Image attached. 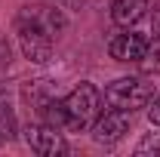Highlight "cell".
<instances>
[{
	"label": "cell",
	"instance_id": "6da1fadb",
	"mask_svg": "<svg viewBox=\"0 0 160 157\" xmlns=\"http://www.w3.org/2000/svg\"><path fill=\"white\" fill-rule=\"evenodd\" d=\"M62 102H65V129L83 133V129H89L96 123V117H99L102 93L92 83H80L77 89H71Z\"/></svg>",
	"mask_w": 160,
	"mask_h": 157
},
{
	"label": "cell",
	"instance_id": "7a4b0ae2",
	"mask_svg": "<svg viewBox=\"0 0 160 157\" xmlns=\"http://www.w3.org/2000/svg\"><path fill=\"white\" fill-rule=\"evenodd\" d=\"M151 93H154V86L145 83L142 77H120V80H114V83L105 86L102 102H105V108L136 111V108H142V105L151 102Z\"/></svg>",
	"mask_w": 160,
	"mask_h": 157
},
{
	"label": "cell",
	"instance_id": "3957f363",
	"mask_svg": "<svg viewBox=\"0 0 160 157\" xmlns=\"http://www.w3.org/2000/svg\"><path fill=\"white\" fill-rule=\"evenodd\" d=\"M16 28H19V43H22V53H25L28 62L46 65V62L52 59V34H46L37 22H31L25 13H19Z\"/></svg>",
	"mask_w": 160,
	"mask_h": 157
},
{
	"label": "cell",
	"instance_id": "277c9868",
	"mask_svg": "<svg viewBox=\"0 0 160 157\" xmlns=\"http://www.w3.org/2000/svg\"><path fill=\"white\" fill-rule=\"evenodd\" d=\"M25 142L31 145V151H37L40 157H59L68 151V142L62 139L59 126H49V123H34L25 129Z\"/></svg>",
	"mask_w": 160,
	"mask_h": 157
},
{
	"label": "cell",
	"instance_id": "5b68a950",
	"mask_svg": "<svg viewBox=\"0 0 160 157\" xmlns=\"http://www.w3.org/2000/svg\"><path fill=\"white\" fill-rule=\"evenodd\" d=\"M129 120H132V111H117V108H108L102 117H96L92 123V139L99 145H111V142H120L123 133L129 129Z\"/></svg>",
	"mask_w": 160,
	"mask_h": 157
},
{
	"label": "cell",
	"instance_id": "8992f818",
	"mask_svg": "<svg viewBox=\"0 0 160 157\" xmlns=\"http://www.w3.org/2000/svg\"><path fill=\"white\" fill-rule=\"evenodd\" d=\"M145 49H148V40L136 34V31H123V34H114L111 43H108V53H111V59L117 62H139L145 56Z\"/></svg>",
	"mask_w": 160,
	"mask_h": 157
},
{
	"label": "cell",
	"instance_id": "52a82bcc",
	"mask_svg": "<svg viewBox=\"0 0 160 157\" xmlns=\"http://www.w3.org/2000/svg\"><path fill=\"white\" fill-rule=\"evenodd\" d=\"M22 13H25L31 22H37L46 34H59V31H65V25H68L65 13H62L59 6H49V3H34V6H25Z\"/></svg>",
	"mask_w": 160,
	"mask_h": 157
},
{
	"label": "cell",
	"instance_id": "ba28073f",
	"mask_svg": "<svg viewBox=\"0 0 160 157\" xmlns=\"http://www.w3.org/2000/svg\"><path fill=\"white\" fill-rule=\"evenodd\" d=\"M139 68L145 74H157L160 71V0L151 9V40H148V49L139 59Z\"/></svg>",
	"mask_w": 160,
	"mask_h": 157
},
{
	"label": "cell",
	"instance_id": "9c48e42d",
	"mask_svg": "<svg viewBox=\"0 0 160 157\" xmlns=\"http://www.w3.org/2000/svg\"><path fill=\"white\" fill-rule=\"evenodd\" d=\"M145 9H148V0H114L111 3V19L120 28H129L145 16Z\"/></svg>",
	"mask_w": 160,
	"mask_h": 157
},
{
	"label": "cell",
	"instance_id": "30bf717a",
	"mask_svg": "<svg viewBox=\"0 0 160 157\" xmlns=\"http://www.w3.org/2000/svg\"><path fill=\"white\" fill-rule=\"evenodd\" d=\"M16 133V120H12V111L6 102H0V142H9Z\"/></svg>",
	"mask_w": 160,
	"mask_h": 157
},
{
	"label": "cell",
	"instance_id": "8fae6325",
	"mask_svg": "<svg viewBox=\"0 0 160 157\" xmlns=\"http://www.w3.org/2000/svg\"><path fill=\"white\" fill-rule=\"evenodd\" d=\"M148 151H154V154L160 151V136H154V133H151V136H145V142L136 148V154H148Z\"/></svg>",
	"mask_w": 160,
	"mask_h": 157
},
{
	"label": "cell",
	"instance_id": "7c38bea8",
	"mask_svg": "<svg viewBox=\"0 0 160 157\" xmlns=\"http://www.w3.org/2000/svg\"><path fill=\"white\" fill-rule=\"evenodd\" d=\"M148 120H151L154 126H160V96L151 102V108H148Z\"/></svg>",
	"mask_w": 160,
	"mask_h": 157
},
{
	"label": "cell",
	"instance_id": "4fadbf2b",
	"mask_svg": "<svg viewBox=\"0 0 160 157\" xmlns=\"http://www.w3.org/2000/svg\"><path fill=\"white\" fill-rule=\"evenodd\" d=\"M6 65H9V43L0 34V68H6Z\"/></svg>",
	"mask_w": 160,
	"mask_h": 157
}]
</instances>
